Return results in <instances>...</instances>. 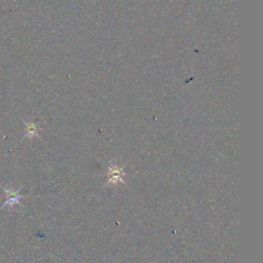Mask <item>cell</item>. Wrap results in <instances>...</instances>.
<instances>
[{"label": "cell", "instance_id": "7a4b0ae2", "mask_svg": "<svg viewBox=\"0 0 263 263\" xmlns=\"http://www.w3.org/2000/svg\"><path fill=\"white\" fill-rule=\"evenodd\" d=\"M6 190V193L8 194V196L10 197V199L8 200V202L4 205V207L5 206H7V205H11L12 207L15 205V204H19V199L21 198V196L18 194V193H16V192H14V190H9V189H5ZM3 207V208H4Z\"/></svg>", "mask_w": 263, "mask_h": 263}, {"label": "cell", "instance_id": "3957f363", "mask_svg": "<svg viewBox=\"0 0 263 263\" xmlns=\"http://www.w3.org/2000/svg\"><path fill=\"white\" fill-rule=\"evenodd\" d=\"M26 137H34L37 135L38 133V128L34 125V124H26Z\"/></svg>", "mask_w": 263, "mask_h": 263}, {"label": "cell", "instance_id": "6da1fadb", "mask_svg": "<svg viewBox=\"0 0 263 263\" xmlns=\"http://www.w3.org/2000/svg\"><path fill=\"white\" fill-rule=\"evenodd\" d=\"M108 176H109L108 183L117 185L118 183H124L125 172L123 168H119L116 164H111L109 165V169H108Z\"/></svg>", "mask_w": 263, "mask_h": 263}]
</instances>
